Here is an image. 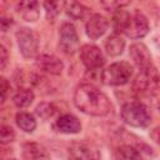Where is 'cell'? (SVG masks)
Returning <instances> with one entry per match:
<instances>
[{"label":"cell","instance_id":"cell-23","mask_svg":"<svg viewBox=\"0 0 160 160\" xmlns=\"http://www.w3.org/2000/svg\"><path fill=\"white\" fill-rule=\"evenodd\" d=\"M131 0H100V5L106 11H111V12H115L116 10L128 6Z\"/></svg>","mask_w":160,"mask_h":160},{"label":"cell","instance_id":"cell-28","mask_svg":"<svg viewBox=\"0 0 160 160\" xmlns=\"http://www.w3.org/2000/svg\"><path fill=\"white\" fill-rule=\"evenodd\" d=\"M150 138H151L155 142L160 144V125L156 126V128H154V129L150 131Z\"/></svg>","mask_w":160,"mask_h":160},{"label":"cell","instance_id":"cell-5","mask_svg":"<svg viewBox=\"0 0 160 160\" xmlns=\"http://www.w3.org/2000/svg\"><path fill=\"white\" fill-rule=\"evenodd\" d=\"M80 60L84 66L90 71L99 70L104 66L106 61L104 52L92 44H85L80 48Z\"/></svg>","mask_w":160,"mask_h":160},{"label":"cell","instance_id":"cell-9","mask_svg":"<svg viewBox=\"0 0 160 160\" xmlns=\"http://www.w3.org/2000/svg\"><path fill=\"white\" fill-rule=\"evenodd\" d=\"M35 66L40 71L50 75H60L64 70V62L55 55L50 54L38 55L35 58Z\"/></svg>","mask_w":160,"mask_h":160},{"label":"cell","instance_id":"cell-6","mask_svg":"<svg viewBox=\"0 0 160 160\" xmlns=\"http://www.w3.org/2000/svg\"><path fill=\"white\" fill-rule=\"evenodd\" d=\"M59 48L65 54H74L79 50V35L75 26L70 22H64L59 31Z\"/></svg>","mask_w":160,"mask_h":160},{"label":"cell","instance_id":"cell-29","mask_svg":"<svg viewBox=\"0 0 160 160\" xmlns=\"http://www.w3.org/2000/svg\"><path fill=\"white\" fill-rule=\"evenodd\" d=\"M11 25H12V20L11 19H6V18L1 19V29H2V31H6Z\"/></svg>","mask_w":160,"mask_h":160},{"label":"cell","instance_id":"cell-17","mask_svg":"<svg viewBox=\"0 0 160 160\" xmlns=\"http://www.w3.org/2000/svg\"><path fill=\"white\" fill-rule=\"evenodd\" d=\"M24 159H46L49 158L46 150L38 142H26L22 148Z\"/></svg>","mask_w":160,"mask_h":160},{"label":"cell","instance_id":"cell-7","mask_svg":"<svg viewBox=\"0 0 160 160\" xmlns=\"http://www.w3.org/2000/svg\"><path fill=\"white\" fill-rule=\"evenodd\" d=\"M130 39H141L149 32V21L146 16L139 11L130 15L129 21L122 31Z\"/></svg>","mask_w":160,"mask_h":160},{"label":"cell","instance_id":"cell-22","mask_svg":"<svg viewBox=\"0 0 160 160\" xmlns=\"http://www.w3.org/2000/svg\"><path fill=\"white\" fill-rule=\"evenodd\" d=\"M129 18H130V14L124 11V10H116L112 15V25H114V29H115V32L119 34V32H122L128 21H129Z\"/></svg>","mask_w":160,"mask_h":160},{"label":"cell","instance_id":"cell-3","mask_svg":"<svg viewBox=\"0 0 160 160\" xmlns=\"http://www.w3.org/2000/svg\"><path fill=\"white\" fill-rule=\"evenodd\" d=\"M132 76V66L126 61H118L101 72V81L109 86H121L129 82Z\"/></svg>","mask_w":160,"mask_h":160},{"label":"cell","instance_id":"cell-18","mask_svg":"<svg viewBox=\"0 0 160 160\" xmlns=\"http://www.w3.org/2000/svg\"><path fill=\"white\" fill-rule=\"evenodd\" d=\"M16 125L25 132H32L36 128L35 118L29 112H18L15 116Z\"/></svg>","mask_w":160,"mask_h":160},{"label":"cell","instance_id":"cell-4","mask_svg":"<svg viewBox=\"0 0 160 160\" xmlns=\"http://www.w3.org/2000/svg\"><path fill=\"white\" fill-rule=\"evenodd\" d=\"M15 36L21 55L25 59L36 58L39 50V39L38 35L34 32V30L30 28H20L15 32Z\"/></svg>","mask_w":160,"mask_h":160},{"label":"cell","instance_id":"cell-13","mask_svg":"<svg viewBox=\"0 0 160 160\" xmlns=\"http://www.w3.org/2000/svg\"><path fill=\"white\" fill-rule=\"evenodd\" d=\"M56 128L64 134H78L81 131V122L76 116L65 114L56 120Z\"/></svg>","mask_w":160,"mask_h":160},{"label":"cell","instance_id":"cell-12","mask_svg":"<svg viewBox=\"0 0 160 160\" xmlns=\"http://www.w3.org/2000/svg\"><path fill=\"white\" fill-rule=\"evenodd\" d=\"M69 156L72 159H98L100 154L88 142L74 141L69 148Z\"/></svg>","mask_w":160,"mask_h":160},{"label":"cell","instance_id":"cell-10","mask_svg":"<svg viewBox=\"0 0 160 160\" xmlns=\"http://www.w3.org/2000/svg\"><path fill=\"white\" fill-rule=\"evenodd\" d=\"M108 28H109V21L105 16L100 14H92L86 21L85 31L89 39L98 40L108 31Z\"/></svg>","mask_w":160,"mask_h":160},{"label":"cell","instance_id":"cell-19","mask_svg":"<svg viewBox=\"0 0 160 160\" xmlns=\"http://www.w3.org/2000/svg\"><path fill=\"white\" fill-rule=\"evenodd\" d=\"M34 100V92L31 89H19V91L14 95L12 101L18 108H28L31 105Z\"/></svg>","mask_w":160,"mask_h":160},{"label":"cell","instance_id":"cell-25","mask_svg":"<svg viewBox=\"0 0 160 160\" xmlns=\"http://www.w3.org/2000/svg\"><path fill=\"white\" fill-rule=\"evenodd\" d=\"M0 139H1V144H2V145L14 141V139H15V132H14L12 128H10L9 125H1Z\"/></svg>","mask_w":160,"mask_h":160},{"label":"cell","instance_id":"cell-15","mask_svg":"<svg viewBox=\"0 0 160 160\" xmlns=\"http://www.w3.org/2000/svg\"><path fill=\"white\" fill-rule=\"evenodd\" d=\"M104 48L105 51L108 52V55L110 56H119L122 54L124 49H125V40L119 35V34H112L110 35L105 42H104Z\"/></svg>","mask_w":160,"mask_h":160},{"label":"cell","instance_id":"cell-16","mask_svg":"<svg viewBox=\"0 0 160 160\" xmlns=\"http://www.w3.org/2000/svg\"><path fill=\"white\" fill-rule=\"evenodd\" d=\"M64 10L69 18L74 20H81L86 16L89 9L78 0H65Z\"/></svg>","mask_w":160,"mask_h":160},{"label":"cell","instance_id":"cell-14","mask_svg":"<svg viewBox=\"0 0 160 160\" xmlns=\"http://www.w3.org/2000/svg\"><path fill=\"white\" fill-rule=\"evenodd\" d=\"M14 81L19 89H31L38 82V75L25 69H18L14 74Z\"/></svg>","mask_w":160,"mask_h":160},{"label":"cell","instance_id":"cell-21","mask_svg":"<svg viewBox=\"0 0 160 160\" xmlns=\"http://www.w3.org/2000/svg\"><path fill=\"white\" fill-rule=\"evenodd\" d=\"M115 158L116 159H126V160H130V159H140L141 158V154H140V150L135 146H131V145H121L116 149L115 151Z\"/></svg>","mask_w":160,"mask_h":160},{"label":"cell","instance_id":"cell-20","mask_svg":"<svg viewBox=\"0 0 160 160\" xmlns=\"http://www.w3.org/2000/svg\"><path fill=\"white\" fill-rule=\"evenodd\" d=\"M65 0H42V6L46 12V18L52 20L58 16L61 8H64Z\"/></svg>","mask_w":160,"mask_h":160},{"label":"cell","instance_id":"cell-27","mask_svg":"<svg viewBox=\"0 0 160 160\" xmlns=\"http://www.w3.org/2000/svg\"><path fill=\"white\" fill-rule=\"evenodd\" d=\"M0 89H1V102H4L6 100V94L8 90L10 89V85L8 82V80L5 78H1V82H0Z\"/></svg>","mask_w":160,"mask_h":160},{"label":"cell","instance_id":"cell-2","mask_svg":"<svg viewBox=\"0 0 160 160\" xmlns=\"http://www.w3.org/2000/svg\"><path fill=\"white\" fill-rule=\"evenodd\" d=\"M121 119L132 128H146L151 121V115L142 102L130 101L121 108Z\"/></svg>","mask_w":160,"mask_h":160},{"label":"cell","instance_id":"cell-11","mask_svg":"<svg viewBox=\"0 0 160 160\" xmlns=\"http://www.w3.org/2000/svg\"><path fill=\"white\" fill-rule=\"evenodd\" d=\"M16 11L25 21L34 22L40 16L39 0H20L16 5Z\"/></svg>","mask_w":160,"mask_h":160},{"label":"cell","instance_id":"cell-1","mask_svg":"<svg viewBox=\"0 0 160 160\" xmlns=\"http://www.w3.org/2000/svg\"><path fill=\"white\" fill-rule=\"evenodd\" d=\"M74 105L90 116H106L112 111L110 99L91 84H81L75 89Z\"/></svg>","mask_w":160,"mask_h":160},{"label":"cell","instance_id":"cell-24","mask_svg":"<svg viewBox=\"0 0 160 160\" xmlns=\"http://www.w3.org/2000/svg\"><path fill=\"white\" fill-rule=\"evenodd\" d=\"M35 112H36V115L40 116L41 119H49V118H51V116L54 115L55 108H54L51 104H49V102H41V104H39V105L36 106Z\"/></svg>","mask_w":160,"mask_h":160},{"label":"cell","instance_id":"cell-26","mask_svg":"<svg viewBox=\"0 0 160 160\" xmlns=\"http://www.w3.org/2000/svg\"><path fill=\"white\" fill-rule=\"evenodd\" d=\"M8 60H9V56H8L6 49L4 48V45H1L0 46V68H1V70H4L6 68Z\"/></svg>","mask_w":160,"mask_h":160},{"label":"cell","instance_id":"cell-8","mask_svg":"<svg viewBox=\"0 0 160 160\" xmlns=\"http://www.w3.org/2000/svg\"><path fill=\"white\" fill-rule=\"evenodd\" d=\"M130 58L132 59L134 64L139 68V70H150L154 66L152 60H151V55L148 50V48L142 44V42H135L130 46L129 50Z\"/></svg>","mask_w":160,"mask_h":160}]
</instances>
